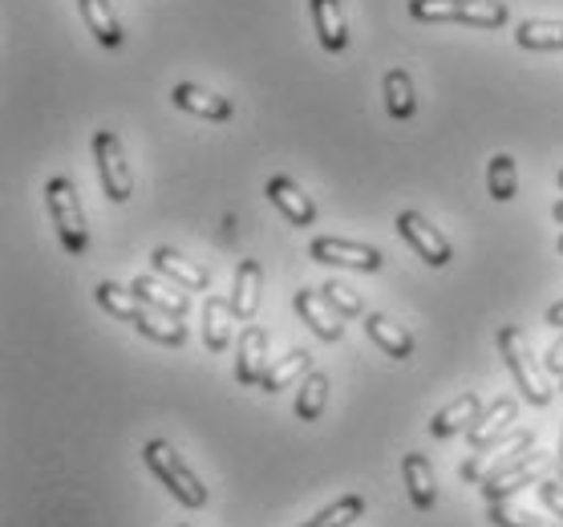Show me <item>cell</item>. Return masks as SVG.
I'll list each match as a JSON object with an SVG mask.
<instances>
[{
	"label": "cell",
	"instance_id": "1",
	"mask_svg": "<svg viewBox=\"0 0 563 527\" xmlns=\"http://www.w3.org/2000/svg\"><path fill=\"white\" fill-rule=\"evenodd\" d=\"M142 459H146V466L158 475V483H163L183 507H191V512L207 507V487L199 483V475H195L191 466L183 463V454L170 447V442H163V438L146 442V447H142Z\"/></svg>",
	"mask_w": 563,
	"mask_h": 527
},
{
	"label": "cell",
	"instance_id": "2",
	"mask_svg": "<svg viewBox=\"0 0 563 527\" xmlns=\"http://www.w3.org/2000/svg\"><path fill=\"white\" fill-rule=\"evenodd\" d=\"M45 207H49V219L57 235H62V248L69 256H81L90 248V232H86V211H81V195L65 175H53L45 183Z\"/></svg>",
	"mask_w": 563,
	"mask_h": 527
},
{
	"label": "cell",
	"instance_id": "3",
	"mask_svg": "<svg viewBox=\"0 0 563 527\" xmlns=\"http://www.w3.org/2000/svg\"><path fill=\"white\" fill-rule=\"evenodd\" d=\"M413 21H454V25L499 29L507 25V4L503 0H410Z\"/></svg>",
	"mask_w": 563,
	"mask_h": 527
},
{
	"label": "cell",
	"instance_id": "4",
	"mask_svg": "<svg viewBox=\"0 0 563 527\" xmlns=\"http://www.w3.org/2000/svg\"><path fill=\"white\" fill-rule=\"evenodd\" d=\"M499 358L507 361V370L515 373V386L531 406H548L551 402V386L543 370L536 365V353L527 345V337L515 329V325H503L499 329Z\"/></svg>",
	"mask_w": 563,
	"mask_h": 527
},
{
	"label": "cell",
	"instance_id": "5",
	"mask_svg": "<svg viewBox=\"0 0 563 527\" xmlns=\"http://www.w3.org/2000/svg\"><path fill=\"white\" fill-rule=\"evenodd\" d=\"M527 450H536V430H511L503 442H490V447L474 450L459 471L462 483H487V479H495L511 463H519Z\"/></svg>",
	"mask_w": 563,
	"mask_h": 527
},
{
	"label": "cell",
	"instance_id": "6",
	"mask_svg": "<svg viewBox=\"0 0 563 527\" xmlns=\"http://www.w3.org/2000/svg\"><path fill=\"white\" fill-rule=\"evenodd\" d=\"M93 158H98V175H102V191L110 204H126L134 195V175L126 167V151L118 142L114 130H98L93 134Z\"/></svg>",
	"mask_w": 563,
	"mask_h": 527
},
{
	"label": "cell",
	"instance_id": "7",
	"mask_svg": "<svg viewBox=\"0 0 563 527\" xmlns=\"http://www.w3.org/2000/svg\"><path fill=\"white\" fill-rule=\"evenodd\" d=\"M308 256L317 264H336V268H353V272H377L385 264V256L377 248L357 244V240H336V235H317Z\"/></svg>",
	"mask_w": 563,
	"mask_h": 527
},
{
	"label": "cell",
	"instance_id": "8",
	"mask_svg": "<svg viewBox=\"0 0 563 527\" xmlns=\"http://www.w3.org/2000/svg\"><path fill=\"white\" fill-rule=\"evenodd\" d=\"M397 235H401L430 268H446L450 264V240L438 232L422 211H401V216H397Z\"/></svg>",
	"mask_w": 563,
	"mask_h": 527
},
{
	"label": "cell",
	"instance_id": "9",
	"mask_svg": "<svg viewBox=\"0 0 563 527\" xmlns=\"http://www.w3.org/2000/svg\"><path fill=\"white\" fill-rule=\"evenodd\" d=\"M555 463L548 450H531V454H523L519 463H511L507 471H499L495 479H487L483 483V495H487V503H503V499H511L515 491H523L527 483H539V479L548 475V466Z\"/></svg>",
	"mask_w": 563,
	"mask_h": 527
},
{
	"label": "cell",
	"instance_id": "10",
	"mask_svg": "<svg viewBox=\"0 0 563 527\" xmlns=\"http://www.w3.org/2000/svg\"><path fill=\"white\" fill-rule=\"evenodd\" d=\"M268 333L260 325H247L240 333V358H235V382L240 386H264L268 377Z\"/></svg>",
	"mask_w": 563,
	"mask_h": 527
},
{
	"label": "cell",
	"instance_id": "11",
	"mask_svg": "<svg viewBox=\"0 0 563 527\" xmlns=\"http://www.w3.org/2000/svg\"><path fill=\"white\" fill-rule=\"evenodd\" d=\"M292 305L320 341H341V337H345V325H341L345 317H341V312H336L333 305L317 293V288H300V293L292 296Z\"/></svg>",
	"mask_w": 563,
	"mask_h": 527
},
{
	"label": "cell",
	"instance_id": "12",
	"mask_svg": "<svg viewBox=\"0 0 563 527\" xmlns=\"http://www.w3.org/2000/svg\"><path fill=\"white\" fill-rule=\"evenodd\" d=\"M170 102L195 118H207V122H228V118L235 114L231 98H223V94H216V90H203V86H195V81H179V86L170 90Z\"/></svg>",
	"mask_w": 563,
	"mask_h": 527
},
{
	"label": "cell",
	"instance_id": "13",
	"mask_svg": "<svg viewBox=\"0 0 563 527\" xmlns=\"http://www.w3.org/2000/svg\"><path fill=\"white\" fill-rule=\"evenodd\" d=\"M515 418H519V402H515V398H495L487 410L478 414V422L466 430V442H471L474 450L490 447V442H499V438L511 435Z\"/></svg>",
	"mask_w": 563,
	"mask_h": 527
},
{
	"label": "cell",
	"instance_id": "14",
	"mask_svg": "<svg viewBox=\"0 0 563 527\" xmlns=\"http://www.w3.org/2000/svg\"><path fill=\"white\" fill-rule=\"evenodd\" d=\"M264 195L272 199V207H280V216L288 219V223H296V228H308V223L317 219V204H312L305 195V187H296L288 175H272Z\"/></svg>",
	"mask_w": 563,
	"mask_h": 527
},
{
	"label": "cell",
	"instance_id": "15",
	"mask_svg": "<svg viewBox=\"0 0 563 527\" xmlns=\"http://www.w3.org/2000/svg\"><path fill=\"white\" fill-rule=\"evenodd\" d=\"M151 260H154V272H158V276H167V281H175L179 288H191V293L211 288V272H207L203 264L187 260L183 252H175V248H154Z\"/></svg>",
	"mask_w": 563,
	"mask_h": 527
},
{
	"label": "cell",
	"instance_id": "16",
	"mask_svg": "<svg viewBox=\"0 0 563 527\" xmlns=\"http://www.w3.org/2000/svg\"><path fill=\"white\" fill-rule=\"evenodd\" d=\"M260 284H264V268H260V260H240L235 281H231V312H235V321H252V317H256Z\"/></svg>",
	"mask_w": 563,
	"mask_h": 527
},
{
	"label": "cell",
	"instance_id": "17",
	"mask_svg": "<svg viewBox=\"0 0 563 527\" xmlns=\"http://www.w3.org/2000/svg\"><path fill=\"white\" fill-rule=\"evenodd\" d=\"M365 337H369L382 353H389V358H397V361L413 358L410 329H401V325H397L394 317H385V312H369V317H365Z\"/></svg>",
	"mask_w": 563,
	"mask_h": 527
},
{
	"label": "cell",
	"instance_id": "18",
	"mask_svg": "<svg viewBox=\"0 0 563 527\" xmlns=\"http://www.w3.org/2000/svg\"><path fill=\"white\" fill-rule=\"evenodd\" d=\"M478 414H483V402H478V394H459L446 410H438L434 418H430V435H434V438L466 435V430L478 422Z\"/></svg>",
	"mask_w": 563,
	"mask_h": 527
},
{
	"label": "cell",
	"instance_id": "19",
	"mask_svg": "<svg viewBox=\"0 0 563 527\" xmlns=\"http://www.w3.org/2000/svg\"><path fill=\"white\" fill-rule=\"evenodd\" d=\"M308 13H312V25H317L320 45L329 53H341L349 45V29L345 13H341V0H308Z\"/></svg>",
	"mask_w": 563,
	"mask_h": 527
},
{
	"label": "cell",
	"instance_id": "20",
	"mask_svg": "<svg viewBox=\"0 0 563 527\" xmlns=\"http://www.w3.org/2000/svg\"><path fill=\"white\" fill-rule=\"evenodd\" d=\"M401 475H406V487H410V499L418 512H430L438 503V483H434V466L426 454L410 450L406 459H401Z\"/></svg>",
	"mask_w": 563,
	"mask_h": 527
},
{
	"label": "cell",
	"instance_id": "21",
	"mask_svg": "<svg viewBox=\"0 0 563 527\" xmlns=\"http://www.w3.org/2000/svg\"><path fill=\"white\" fill-rule=\"evenodd\" d=\"M134 293L151 305V309L167 312V317H175V321H183L187 317V309H191V300H187V293H179V284L170 288V284H163L158 276H134V284H130Z\"/></svg>",
	"mask_w": 563,
	"mask_h": 527
},
{
	"label": "cell",
	"instance_id": "22",
	"mask_svg": "<svg viewBox=\"0 0 563 527\" xmlns=\"http://www.w3.org/2000/svg\"><path fill=\"white\" fill-rule=\"evenodd\" d=\"M77 9H81L86 29L98 37V45H106V50H118V45H122V25H118L110 0H77Z\"/></svg>",
	"mask_w": 563,
	"mask_h": 527
},
{
	"label": "cell",
	"instance_id": "23",
	"mask_svg": "<svg viewBox=\"0 0 563 527\" xmlns=\"http://www.w3.org/2000/svg\"><path fill=\"white\" fill-rule=\"evenodd\" d=\"M231 321H235V312H231V300L223 296H207L203 305V345L211 353H223L231 345Z\"/></svg>",
	"mask_w": 563,
	"mask_h": 527
},
{
	"label": "cell",
	"instance_id": "24",
	"mask_svg": "<svg viewBox=\"0 0 563 527\" xmlns=\"http://www.w3.org/2000/svg\"><path fill=\"white\" fill-rule=\"evenodd\" d=\"M385 110H389V118H397V122H410L413 110H418L413 78L406 74V69H401V65L385 74Z\"/></svg>",
	"mask_w": 563,
	"mask_h": 527
},
{
	"label": "cell",
	"instance_id": "25",
	"mask_svg": "<svg viewBox=\"0 0 563 527\" xmlns=\"http://www.w3.org/2000/svg\"><path fill=\"white\" fill-rule=\"evenodd\" d=\"M93 296H98V305H102L110 317H118V321H126V325L139 321L142 309H146V300H142L134 288H122V284H114V281H102Z\"/></svg>",
	"mask_w": 563,
	"mask_h": 527
},
{
	"label": "cell",
	"instance_id": "26",
	"mask_svg": "<svg viewBox=\"0 0 563 527\" xmlns=\"http://www.w3.org/2000/svg\"><path fill=\"white\" fill-rule=\"evenodd\" d=\"M134 329H139L142 337H151V341H158V345H175L179 349L183 341H187V329H183L175 317H167V312H158V309H142V317L134 321Z\"/></svg>",
	"mask_w": 563,
	"mask_h": 527
},
{
	"label": "cell",
	"instance_id": "27",
	"mask_svg": "<svg viewBox=\"0 0 563 527\" xmlns=\"http://www.w3.org/2000/svg\"><path fill=\"white\" fill-rule=\"evenodd\" d=\"M515 41H519V50H531V53L563 50V21H523Z\"/></svg>",
	"mask_w": 563,
	"mask_h": 527
},
{
	"label": "cell",
	"instance_id": "28",
	"mask_svg": "<svg viewBox=\"0 0 563 527\" xmlns=\"http://www.w3.org/2000/svg\"><path fill=\"white\" fill-rule=\"evenodd\" d=\"M324 402H329V373H305L300 394H296V418L317 422L324 414Z\"/></svg>",
	"mask_w": 563,
	"mask_h": 527
},
{
	"label": "cell",
	"instance_id": "29",
	"mask_svg": "<svg viewBox=\"0 0 563 527\" xmlns=\"http://www.w3.org/2000/svg\"><path fill=\"white\" fill-rule=\"evenodd\" d=\"M308 365H312V353H308V349H292L288 358H280L268 370V377H264V389H268V394H280V389H288L292 382H300V377H305Z\"/></svg>",
	"mask_w": 563,
	"mask_h": 527
},
{
	"label": "cell",
	"instance_id": "30",
	"mask_svg": "<svg viewBox=\"0 0 563 527\" xmlns=\"http://www.w3.org/2000/svg\"><path fill=\"white\" fill-rule=\"evenodd\" d=\"M515 183H519V175H515V158L511 155H495L487 167V191L495 204H511L515 199Z\"/></svg>",
	"mask_w": 563,
	"mask_h": 527
},
{
	"label": "cell",
	"instance_id": "31",
	"mask_svg": "<svg viewBox=\"0 0 563 527\" xmlns=\"http://www.w3.org/2000/svg\"><path fill=\"white\" fill-rule=\"evenodd\" d=\"M490 524L495 527H563V519H543V515H531L527 507H515V503H490Z\"/></svg>",
	"mask_w": 563,
	"mask_h": 527
},
{
	"label": "cell",
	"instance_id": "32",
	"mask_svg": "<svg viewBox=\"0 0 563 527\" xmlns=\"http://www.w3.org/2000/svg\"><path fill=\"white\" fill-rule=\"evenodd\" d=\"M361 515H365V499H361V495H345V499H336L333 507H324L317 519H308V524H300V527H349V524H357Z\"/></svg>",
	"mask_w": 563,
	"mask_h": 527
},
{
	"label": "cell",
	"instance_id": "33",
	"mask_svg": "<svg viewBox=\"0 0 563 527\" xmlns=\"http://www.w3.org/2000/svg\"><path fill=\"white\" fill-rule=\"evenodd\" d=\"M320 296L333 305L341 317H365V305H361V296L349 288V284H341V281H329L324 288H320Z\"/></svg>",
	"mask_w": 563,
	"mask_h": 527
},
{
	"label": "cell",
	"instance_id": "34",
	"mask_svg": "<svg viewBox=\"0 0 563 527\" xmlns=\"http://www.w3.org/2000/svg\"><path fill=\"white\" fill-rule=\"evenodd\" d=\"M539 499L563 519V483H539Z\"/></svg>",
	"mask_w": 563,
	"mask_h": 527
},
{
	"label": "cell",
	"instance_id": "35",
	"mask_svg": "<svg viewBox=\"0 0 563 527\" xmlns=\"http://www.w3.org/2000/svg\"><path fill=\"white\" fill-rule=\"evenodd\" d=\"M548 370H551V373H560V377H563V337L548 349Z\"/></svg>",
	"mask_w": 563,
	"mask_h": 527
},
{
	"label": "cell",
	"instance_id": "36",
	"mask_svg": "<svg viewBox=\"0 0 563 527\" xmlns=\"http://www.w3.org/2000/svg\"><path fill=\"white\" fill-rule=\"evenodd\" d=\"M548 325H555V329H563V300H555L548 309Z\"/></svg>",
	"mask_w": 563,
	"mask_h": 527
},
{
	"label": "cell",
	"instance_id": "37",
	"mask_svg": "<svg viewBox=\"0 0 563 527\" xmlns=\"http://www.w3.org/2000/svg\"><path fill=\"white\" fill-rule=\"evenodd\" d=\"M551 216H555V223H560V228H563V199H560V204H555V207H551Z\"/></svg>",
	"mask_w": 563,
	"mask_h": 527
},
{
	"label": "cell",
	"instance_id": "38",
	"mask_svg": "<svg viewBox=\"0 0 563 527\" xmlns=\"http://www.w3.org/2000/svg\"><path fill=\"white\" fill-rule=\"evenodd\" d=\"M555 466H560V475H563V435H560V450H555Z\"/></svg>",
	"mask_w": 563,
	"mask_h": 527
},
{
	"label": "cell",
	"instance_id": "39",
	"mask_svg": "<svg viewBox=\"0 0 563 527\" xmlns=\"http://www.w3.org/2000/svg\"><path fill=\"white\" fill-rule=\"evenodd\" d=\"M555 248H560V256H563V235H560V244H555Z\"/></svg>",
	"mask_w": 563,
	"mask_h": 527
},
{
	"label": "cell",
	"instance_id": "40",
	"mask_svg": "<svg viewBox=\"0 0 563 527\" xmlns=\"http://www.w3.org/2000/svg\"><path fill=\"white\" fill-rule=\"evenodd\" d=\"M560 187H563V171H560Z\"/></svg>",
	"mask_w": 563,
	"mask_h": 527
},
{
	"label": "cell",
	"instance_id": "41",
	"mask_svg": "<svg viewBox=\"0 0 563 527\" xmlns=\"http://www.w3.org/2000/svg\"><path fill=\"white\" fill-rule=\"evenodd\" d=\"M179 527H187V524H179Z\"/></svg>",
	"mask_w": 563,
	"mask_h": 527
}]
</instances>
